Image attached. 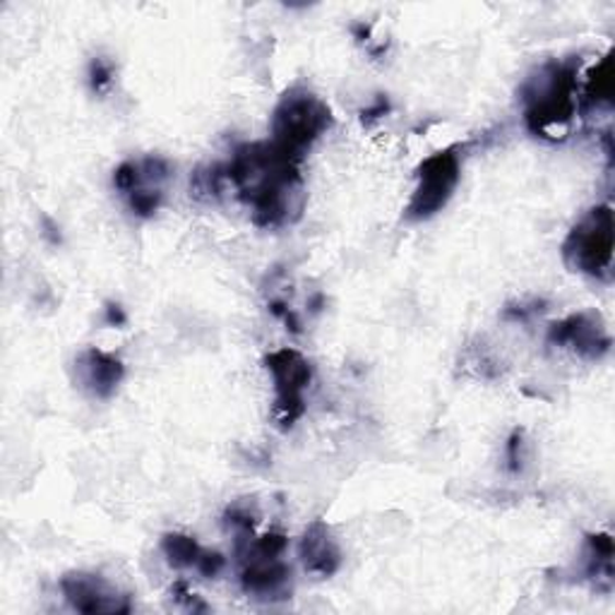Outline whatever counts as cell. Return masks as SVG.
Returning a JSON list of instances; mask_svg holds the SVG:
<instances>
[{"mask_svg":"<svg viewBox=\"0 0 615 615\" xmlns=\"http://www.w3.org/2000/svg\"><path fill=\"white\" fill-rule=\"evenodd\" d=\"M221 166L239 198L251 207L255 227L277 229L301 217V159L281 152L272 140L236 147L229 164Z\"/></svg>","mask_w":615,"mask_h":615,"instance_id":"6da1fadb","label":"cell"},{"mask_svg":"<svg viewBox=\"0 0 615 615\" xmlns=\"http://www.w3.org/2000/svg\"><path fill=\"white\" fill-rule=\"evenodd\" d=\"M577 68L580 60H550L522 84L524 123L536 138H565L577 116Z\"/></svg>","mask_w":615,"mask_h":615,"instance_id":"7a4b0ae2","label":"cell"},{"mask_svg":"<svg viewBox=\"0 0 615 615\" xmlns=\"http://www.w3.org/2000/svg\"><path fill=\"white\" fill-rule=\"evenodd\" d=\"M329 106L303 88H293L281 96L272 114V142L281 152L303 162L320 135L332 128Z\"/></svg>","mask_w":615,"mask_h":615,"instance_id":"3957f363","label":"cell"},{"mask_svg":"<svg viewBox=\"0 0 615 615\" xmlns=\"http://www.w3.org/2000/svg\"><path fill=\"white\" fill-rule=\"evenodd\" d=\"M562 260L575 272L608 279L613 267V209L611 205L592 207L577 221L562 243Z\"/></svg>","mask_w":615,"mask_h":615,"instance_id":"277c9868","label":"cell"},{"mask_svg":"<svg viewBox=\"0 0 615 615\" xmlns=\"http://www.w3.org/2000/svg\"><path fill=\"white\" fill-rule=\"evenodd\" d=\"M462 181V156L460 147H448L423 159L416 169V188L411 200L404 209V217L409 221H423L442 212V207L457 190Z\"/></svg>","mask_w":615,"mask_h":615,"instance_id":"5b68a950","label":"cell"},{"mask_svg":"<svg viewBox=\"0 0 615 615\" xmlns=\"http://www.w3.org/2000/svg\"><path fill=\"white\" fill-rule=\"evenodd\" d=\"M265 368L275 383V418L281 430H289L305 414V390L313 383V368L297 349L272 351Z\"/></svg>","mask_w":615,"mask_h":615,"instance_id":"8992f818","label":"cell"},{"mask_svg":"<svg viewBox=\"0 0 615 615\" xmlns=\"http://www.w3.org/2000/svg\"><path fill=\"white\" fill-rule=\"evenodd\" d=\"M236 558L241 565L239 582L245 594L263 601L291 599L293 572L285 560L257 553L245 534H239L236 538Z\"/></svg>","mask_w":615,"mask_h":615,"instance_id":"52a82bcc","label":"cell"},{"mask_svg":"<svg viewBox=\"0 0 615 615\" xmlns=\"http://www.w3.org/2000/svg\"><path fill=\"white\" fill-rule=\"evenodd\" d=\"M548 344L560 349H570L572 353L587 361H601L611 351V335L606 329L604 317L596 311L572 313L558 320L548 327Z\"/></svg>","mask_w":615,"mask_h":615,"instance_id":"ba28073f","label":"cell"},{"mask_svg":"<svg viewBox=\"0 0 615 615\" xmlns=\"http://www.w3.org/2000/svg\"><path fill=\"white\" fill-rule=\"evenodd\" d=\"M60 592H63L68 604L80 613L126 615L132 611L128 594H123L104 577L92 572H68L60 580Z\"/></svg>","mask_w":615,"mask_h":615,"instance_id":"9c48e42d","label":"cell"},{"mask_svg":"<svg viewBox=\"0 0 615 615\" xmlns=\"http://www.w3.org/2000/svg\"><path fill=\"white\" fill-rule=\"evenodd\" d=\"M76 378L78 385L92 397L108 399L116 395L123 378H126V365L118 356L90 347L76 359Z\"/></svg>","mask_w":615,"mask_h":615,"instance_id":"30bf717a","label":"cell"},{"mask_svg":"<svg viewBox=\"0 0 615 615\" xmlns=\"http://www.w3.org/2000/svg\"><path fill=\"white\" fill-rule=\"evenodd\" d=\"M303 568L317 577H332L341 568V548L325 520H313L299 544Z\"/></svg>","mask_w":615,"mask_h":615,"instance_id":"8fae6325","label":"cell"},{"mask_svg":"<svg viewBox=\"0 0 615 615\" xmlns=\"http://www.w3.org/2000/svg\"><path fill=\"white\" fill-rule=\"evenodd\" d=\"M613 94H615L613 51H608L592 70L587 72L584 90H582L580 102H577V111L611 108L613 106Z\"/></svg>","mask_w":615,"mask_h":615,"instance_id":"7c38bea8","label":"cell"},{"mask_svg":"<svg viewBox=\"0 0 615 615\" xmlns=\"http://www.w3.org/2000/svg\"><path fill=\"white\" fill-rule=\"evenodd\" d=\"M584 577L587 580L604 582L608 592L613 584V538L611 534H589L584 553Z\"/></svg>","mask_w":615,"mask_h":615,"instance_id":"4fadbf2b","label":"cell"},{"mask_svg":"<svg viewBox=\"0 0 615 615\" xmlns=\"http://www.w3.org/2000/svg\"><path fill=\"white\" fill-rule=\"evenodd\" d=\"M162 553L171 568H198V560L205 548L188 534H166L162 538Z\"/></svg>","mask_w":615,"mask_h":615,"instance_id":"5bb4252c","label":"cell"},{"mask_svg":"<svg viewBox=\"0 0 615 615\" xmlns=\"http://www.w3.org/2000/svg\"><path fill=\"white\" fill-rule=\"evenodd\" d=\"M126 198H128V207L132 209V214L147 219L159 212V207H162V202H164V193H162V188H140V190L126 195Z\"/></svg>","mask_w":615,"mask_h":615,"instance_id":"9a60e30c","label":"cell"},{"mask_svg":"<svg viewBox=\"0 0 615 615\" xmlns=\"http://www.w3.org/2000/svg\"><path fill=\"white\" fill-rule=\"evenodd\" d=\"M224 522L236 529V534L253 532L255 522H257V512H255L251 502H233V506L224 514Z\"/></svg>","mask_w":615,"mask_h":615,"instance_id":"2e32d148","label":"cell"},{"mask_svg":"<svg viewBox=\"0 0 615 615\" xmlns=\"http://www.w3.org/2000/svg\"><path fill=\"white\" fill-rule=\"evenodd\" d=\"M114 82V66L104 58H94L90 66V84L96 94H104Z\"/></svg>","mask_w":615,"mask_h":615,"instance_id":"e0dca14e","label":"cell"},{"mask_svg":"<svg viewBox=\"0 0 615 615\" xmlns=\"http://www.w3.org/2000/svg\"><path fill=\"white\" fill-rule=\"evenodd\" d=\"M224 568H227V558L221 556V553H217V550H207L205 548V553L200 556V560H198V570L202 577H207V580H214V577H219L221 572H224Z\"/></svg>","mask_w":615,"mask_h":615,"instance_id":"ac0fdd59","label":"cell"},{"mask_svg":"<svg viewBox=\"0 0 615 615\" xmlns=\"http://www.w3.org/2000/svg\"><path fill=\"white\" fill-rule=\"evenodd\" d=\"M506 460H508V469L512 474L522 472V462H524V433L522 430H514L508 440L506 448Z\"/></svg>","mask_w":615,"mask_h":615,"instance_id":"d6986e66","label":"cell"},{"mask_svg":"<svg viewBox=\"0 0 615 615\" xmlns=\"http://www.w3.org/2000/svg\"><path fill=\"white\" fill-rule=\"evenodd\" d=\"M171 594H174V601L181 606H186L188 611H207V606L200 601V596H195L190 589L186 587V582H176L174 589H171Z\"/></svg>","mask_w":615,"mask_h":615,"instance_id":"ffe728a7","label":"cell"},{"mask_svg":"<svg viewBox=\"0 0 615 615\" xmlns=\"http://www.w3.org/2000/svg\"><path fill=\"white\" fill-rule=\"evenodd\" d=\"M390 111V102L385 100V96H380V100H375V104L371 108H363L361 111V118L363 123H373V120H380Z\"/></svg>","mask_w":615,"mask_h":615,"instance_id":"44dd1931","label":"cell"},{"mask_svg":"<svg viewBox=\"0 0 615 615\" xmlns=\"http://www.w3.org/2000/svg\"><path fill=\"white\" fill-rule=\"evenodd\" d=\"M106 323L114 325V327H123L128 323V315L118 303H108L106 305Z\"/></svg>","mask_w":615,"mask_h":615,"instance_id":"7402d4cb","label":"cell"},{"mask_svg":"<svg viewBox=\"0 0 615 615\" xmlns=\"http://www.w3.org/2000/svg\"><path fill=\"white\" fill-rule=\"evenodd\" d=\"M44 227H46V236H48V239H51V243H60V233H56L58 229L54 227V221L44 219Z\"/></svg>","mask_w":615,"mask_h":615,"instance_id":"603a6c76","label":"cell"}]
</instances>
